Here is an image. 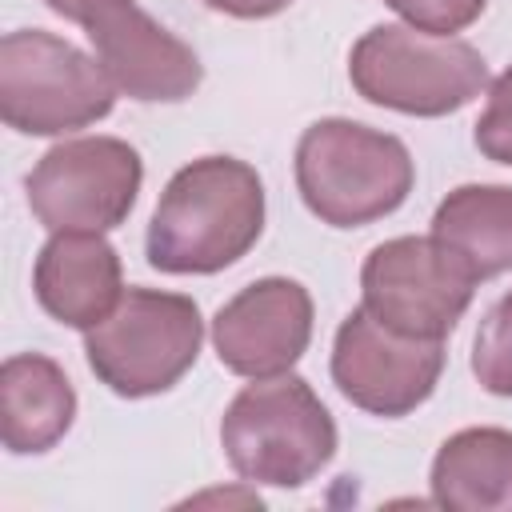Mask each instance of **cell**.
Instances as JSON below:
<instances>
[{
	"label": "cell",
	"mask_w": 512,
	"mask_h": 512,
	"mask_svg": "<svg viewBox=\"0 0 512 512\" xmlns=\"http://www.w3.org/2000/svg\"><path fill=\"white\" fill-rule=\"evenodd\" d=\"M396 16H404V24L432 32V36H456L468 24L480 20V12L488 8V0H384Z\"/></svg>",
	"instance_id": "obj_18"
},
{
	"label": "cell",
	"mask_w": 512,
	"mask_h": 512,
	"mask_svg": "<svg viewBox=\"0 0 512 512\" xmlns=\"http://www.w3.org/2000/svg\"><path fill=\"white\" fill-rule=\"evenodd\" d=\"M312 340V296L300 280L264 276L240 288L212 316L220 364L244 380H268L296 368Z\"/></svg>",
	"instance_id": "obj_10"
},
{
	"label": "cell",
	"mask_w": 512,
	"mask_h": 512,
	"mask_svg": "<svg viewBox=\"0 0 512 512\" xmlns=\"http://www.w3.org/2000/svg\"><path fill=\"white\" fill-rule=\"evenodd\" d=\"M444 340H416L352 308L332 340V384L368 416H408L440 384Z\"/></svg>",
	"instance_id": "obj_9"
},
{
	"label": "cell",
	"mask_w": 512,
	"mask_h": 512,
	"mask_svg": "<svg viewBox=\"0 0 512 512\" xmlns=\"http://www.w3.org/2000/svg\"><path fill=\"white\" fill-rule=\"evenodd\" d=\"M348 80L376 108L432 120L472 104L488 84V64L468 40L376 24L352 44Z\"/></svg>",
	"instance_id": "obj_4"
},
{
	"label": "cell",
	"mask_w": 512,
	"mask_h": 512,
	"mask_svg": "<svg viewBox=\"0 0 512 512\" xmlns=\"http://www.w3.org/2000/svg\"><path fill=\"white\" fill-rule=\"evenodd\" d=\"M116 88L100 60L44 28L0 40V116L24 136H64L104 120Z\"/></svg>",
	"instance_id": "obj_6"
},
{
	"label": "cell",
	"mask_w": 512,
	"mask_h": 512,
	"mask_svg": "<svg viewBox=\"0 0 512 512\" xmlns=\"http://www.w3.org/2000/svg\"><path fill=\"white\" fill-rule=\"evenodd\" d=\"M88 40L112 88L128 100L176 104L188 100L204 80L200 56L136 4H124L96 20L88 28Z\"/></svg>",
	"instance_id": "obj_11"
},
{
	"label": "cell",
	"mask_w": 512,
	"mask_h": 512,
	"mask_svg": "<svg viewBox=\"0 0 512 512\" xmlns=\"http://www.w3.org/2000/svg\"><path fill=\"white\" fill-rule=\"evenodd\" d=\"M472 376L484 392L512 400V292H504L480 320L472 340Z\"/></svg>",
	"instance_id": "obj_16"
},
{
	"label": "cell",
	"mask_w": 512,
	"mask_h": 512,
	"mask_svg": "<svg viewBox=\"0 0 512 512\" xmlns=\"http://www.w3.org/2000/svg\"><path fill=\"white\" fill-rule=\"evenodd\" d=\"M476 284V272L436 236H396L364 256L360 308L400 336L444 340L468 312Z\"/></svg>",
	"instance_id": "obj_7"
},
{
	"label": "cell",
	"mask_w": 512,
	"mask_h": 512,
	"mask_svg": "<svg viewBox=\"0 0 512 512\" xmlns=\"http://www.w3.org/2000/svg\"><path fill=\"white\" fill-rule=\"evenodd\" d=\"M336 420L304 376L252 380L220 420V448L248 484L304 488L336 456Z\"/></svg>",
	"instance_id": "obj_3"
},
{
	"label": "cell",
	"mask_w": 512,
	"mask_h": 512,
	"mask_svg": "<svg viewBox=\"0 0 512 512\" xmlns=\"http://www.w3.org/2000/svg\"><path fill=\"white\" fill-rule=\"evenodd\" d=\"M416 184V164L392 132L328 116L296 144V188L304 208L328 228H364L392 216Z\"/></svg>",
	"instance_id": "obj_2"
},
{
	"label": "cell",
	"mask_w": 512,
	"mask_h": 512,
	"mask_svg": "<svg viewBox=\"0 0 512 512\" xmlns=\"http://www.w3.org/2000/svg\"><path fill=\"white\" fill-rule=\"evenodd\" d=\"M432 236L452 248L476 280L512 272V184H460L432 212Z\"/></svg>",
	"instance_id": "obj_15"
},
{
	"label": "cell",
	"mask_w": 512,
	"mask_h": 512,
	"mask_svg": "<svg viewBox=\"0 0 512 512\" xmlns=\"http://www.w3.org/2000/svg\"><path fill=\"white\" fill-rule=\"evenodd\" d=\"M204 344V320L192 296L128 288L120 304L84 332V356L92 376L124 396H160L196 364Z\"/></svg>",
	"instance_id": "obj_5"
},
{
	"label": "cell",
	"mask_w": 512,
	"mask_h": 512,
	"mask_svg": "<svg viewBox=\"0 0 512 512\" xmlns=\"http://www.w3.org/2000/svg\"><path fill=\"white\" fill-rule=\"evenodd\" d=\"M264 232V180L236 156H200L160 192L144 252L156 272L212 276L244 260Z\"/></svg>",
	"instance_id": "obj_1"
},
{
	"label": "cell",
	"mask_w": 512,
	"mask_h": 512,
	"mask_svg": "<svg viewBox=\"0 0 512 512\" xmlns=\"http://www.w3.org/2000/svg\"><path fill=\"white\" fill-rule=\"evenodd\" d=\"M212 12H224V16H236V20H268V16H280L292 0H204Z\"/></svg>",
	"instance_id": "obj_20"
},
{
	"label": "cell",
	"mask_w": 512,
	"mask_h": 512,
	"mask_svg": "<svg viewBox=\"0 0 512 512\" xmlns=\"http://www.w3.org/2000/svg\"><path fill=\"white\" fill-rule=\"evenodd\" d=\"M480 156H488L492 164H508L512 168V68H504L492 88H488V104L476 120L472 132Z\"/></svg>",
	"instance_id": "obj_17"
},
{
	"label": "cell",
	"mask_w": 512,
	"mask_h": 512,
	"mask_svg": "<svg viewBox=\"0 0 512 512\" xmlns=\"http://www.w3.org/2000/svg\"><path fill=\"white\" fill-rule=\"evenodd\" d=\"M140 152L120 136H76L52 144L24 180L28 208L48 232H112L140 196Z\"/></svg>",
	"instance_id": "obj_8"
},
{
	"label": "cell",
	"mask_w": 512,
	"mask_h": 512,
	"mask_svg": "<svg viewBox=\"0 0 512 512\" xmlns=\"http://www.w3.org/2000/svg\"><path fill=\"white\" fill-rule=\"evenodd\" d=\"M76 420V388L52 356L16 352L0 364V436L12 456L56 448Z\"/></svg>",
	"instance_id": "obj_13"
},
{
	"label": "cell",
	"mask_w": 512,
	"mask_h": 512,
	"mask_svg": "<svg viewBox=\"0 0 512 512\" xmlns=\"http://www.w3.org/2000/svg\"><path fill=\"white\" fill-rule=\"evenodd\" d=\"M56 16H64V20H72V24H80V28H92L96 20H104L108 12H116V8H124V4H132V0H44Z\"/></svg>",
	"instance_id": "obj_19"
},
{
	"label": "cell",
	"mask_w": 512,
	"mask_h": 512,
	"mask_svg": "<svg viewBox=\"0 0 512 512\" xmlns=\"http://www.w3.org/2000/svg\"><path fill=\"white\" fill-rule=\"evenodd\" d=\"M432 504L460 512H512V432L460 428L432 460Z\"/></svg>",
	"instance_id": "obj_14"
},
{
	"label": "cell",
	"mask_w": 512,
	"mask_h": 512,
	"mask_svg": "<svg viewBox=\"0 0 512 512\" xmlns=\"http://www.w3.org/2000/svg\"><path fill=\"white\" fill-rule=\"evenodd\" d=\"M36 304L64 328H96L124 296L120 252L100 232H52L32 268Z\"/></svg>",
	"instance_id": "obj_12"
}]
</instances>
